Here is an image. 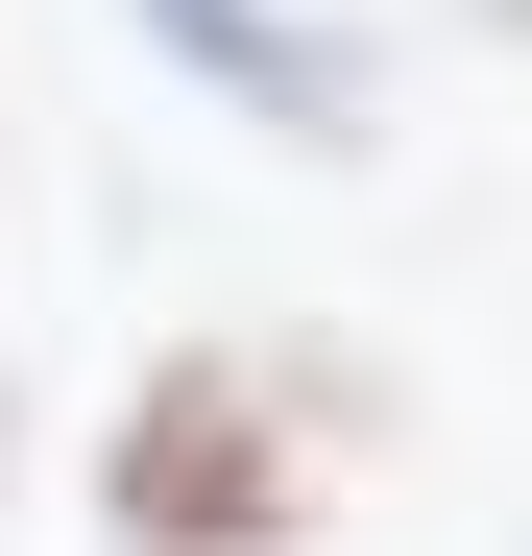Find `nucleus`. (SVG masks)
<instances>
[{"label":"nucleus","mask_w":532,"mask_h":556,"mask_svg":"<svg viewBox=\"0 0 532 556\" xmlns=\"http://www.w3.org/2000/svg\"><path fill=\"white\" fill-rule=\"evenodd\" d=\"M339 388H291V363H169V388L122 412V556H291V435Z\"/></svg>","instance_id":"nucleus-1"},{"label":"nucleus","mask_w":532,"mask_h":556,"mask_svg":"<svg viewBox=\"0 0 532 556\" xmlns=\"http://www.w3.org/2000/svg\"><path fill=\"white\" fill-rule=\"evenodd\" d=\"M145 49H194L242 122H291V146H364V49L291 25V0H145Z\"/></svg>","instance_id":"nucleus-2"}]
</instances>
